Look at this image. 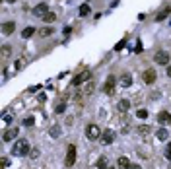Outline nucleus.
<instances>
[{
	"label": "nucleus",
	"mask_w": 171,
	"mask_h": 169,
	"mask_svg": "<svg viewBox=\"0 0 171 169\" xmlns=\"http://www.w3.org/2000/svg\"><path fill=\"white\" fill-rule=\"evenodd\" d=\"M29 142L27 140H24V138H20V140H16L14 142V146H12V156H16V158H24V156H27L29 153Z\"/></svg>",
	"instance_id": "obj_1"
},
{
	"label": "nucleus",
	"mask_w": 171,
	"mask_h": 169,
	"mask_svg": "<svg viewBox=\"0 0 171 169\" xmlns=\"http://www.w3.org/2000/svg\"><path fill=\"white\" fill-rule=\"evenodd\" d=\"M117 163H119V167H126V165H128V158L121 156V158H119V161H117Z\"/></svg>",
	"instance_id": "obj_24"
},
{
	"label": "nucleus",
	"mask_w": 171,
	"mask_h": 169,
	"mask_svg": "<svg viewBox=\"0 0 171 169\" xmlns=\"http://www.w3.org/2000/svg\"><path fill=\"white\" fill-rule=\"evenodd\" d=\"M128 109H130V101L128 99H121V101H119V111H121V113H126Z\"/></svg>",
	"instance_id": "obj_13"
},
{
	"label": "nucleus",
	"mask_w": 171,
	"mask_h": 169,
	"mask_svg": "<svg viewBox=\"0 0 171 169\" xmlns=\"http://www.w3.org/2000/svg\"><path fill=\"white\" fill-rule=\"evenodd\" d=\"M154 62L155 64H169V53L167 51H163V49H160V51H155V55H154Z\"/></svg>",
	"instance_id": "obj_4"
},
{
	"label": "nucleus",
	"mask_w": 171,
	"mask_h": 169,
	"mask_svg": "<svg viewBox=\"0 0 171 169\" xmlns=\"http://www.w3.org/2000/svg\"><path fill=\"white\" fill-rule=\"evenodd\" d=\"M121 84H123V87L132 86V76H130V74H124V76L121 78Z\"/></svg>",
	"instance_id": "obj_18"
},
{
	"label": "nucleus",
	"mask_w": 171,
	"mask_h": 169,
	"mask_svg": "<svg viewBox=\"0 0 171 169\" xmlns=\"http://www.w3.org/2000/svg\"><path fill=\"white\" fill-rule=\"evenodd\" d=\"M115 76H109L107 78V82H105V86H103V91H105L107 95H113L115 93Z\"/></svg>",
	"instance_id": "obj_9"
},
{
	"label": "nucleus",
	"mask_w": 171,
	"mask_h": 169,
	"mask_svg": "<svg viewBox=\"0 0 171 169\" xmlns=\"http://www.w3.org/2000/svg\"><path fill=\"white\" fill-rule=\"evenodd\" d=\"M47 12H49V4H47V2H41V4H37L35 8H33V16H37V18H43Z\"/></svg>",
	"instance_id": "obj_8"
},
{
	"label": "nucleus",
	"mask_w": 171,
	"mask_h": 169,
	"mask_svg": "<svg viewBox=\"0 0 171 169\" xmlns=\"http://www.w3.org/2000/svg\"><path fill=\"white\" fill-rule=\"evenodd\" d=\"M74 163H76V146L70 144L68 150H66V159H64V165L66 167H72Z\"/></svg>",
	"instance_id": "obj_3"
},
{
	"label": "nucleus",
	"mask_w": 171,
	"mask_h": 169,
	"mask_svg": "<svg viewBox=\"0 0 171 169\" xmlns=\"http://www.w3.org/2000/svg\"><path fill=\"white\" fill-rule=\"evenodd\" d=\"M158 122L160 124H169L171 122V113L169 111H160L158 113Z\"/></svg>",
	"instance_id": "obj_11"
},
{
	"label": "nucleus",
	"mask_w": 171,
	"mask_h": 169,
	"mask_svg": "<svg viewBox=\"0 0 171 169\" xmlns=\"http://www.w3.org/2000/svg\"><path fill=\"white\" fill-rule=\"evenodd\" d=\"M24 66H25V60H24V58H18V60H16V70H21Z\"/></svg>",
	"instance_id": "obj_27"
},
{
	"label": "nucleus",
	"mask_w": 171,
	"mask_h": 169,
	"mask_svg": "<svg viewBox=\"0 0 171 169\" xmlns=\"http://www.w3.org/2000/svg\"><path fill=\"white\" fill-rule=\"evenodd\" d=\"M18 128L16 127H8V128H6L4 130V134H2V140L4 142H12V140H16V138H18Z\"/></svg>",
	"instance_id": "obj_6"
},
{
	"label": "nucleus",
	"mask_w": 171,
	"mask_h": 169,
	"mask_svg": "<svg viewBox=\"0 0 171 169\" xmlns=\"http://www.w3.org/2000/svg\"><path fill=\"white\" fill-rule=\"evenodd\" d=\"M113 140H115V132H113V130H105V132L101 134V144L109 146V144H113Z\"/></svg>",
	"instance_id": "obj_10"
},
{
	"label": "nucleus",
	"mask_w": 171,
	"mask_h": 169,
	"mask_svg": "<svg viewBox=\"0 0 171 169\" xmlns=\"http://www.w3.org/2000/svg\"><path fill=\"white\" fill-rule=\"evenodd\" d=\"M138 132H140V134H148V132H150V128H148V124H142V127L138 128Z\"/></svg>",
	"instance_id": "obj_30"
},
{
	"label": "nucleus",
	"mask_w": 171,
	"mask_h": 169,
	"mask_svg": "<svg viewBox=\"0 0 171 169\" xmlns=\"http://www.w3.org/2000/svg\"><path fill=\"white\" fill-rule=\"evenodd\" d=\"M97 167H99V169H107V159H105V158H99V159H97Z\"/></svg>",
	"instance_id": "obj_26"
},
{
	"label": "nucleus",
	"mask_w": 171,
	"mask_h": 169,
	"mask_svg": "<svg viewBox=\"0 0 171 169\" xmlns=\"http://www.w3.org/2000/svg\"><path fill=\"white\" fill-rule=\"evenodd\" d=\"M155 136H158V140H167V130L165 128H160L155 132Z\"/></svg>",
	"instance_id": "obj_20"
},
{
	"label": "nucleus",
	"mask_w": 171,
	"mask_h": 169,
	"mask_svg": "<svg viewBox=\"0 0 171 169\" xmlns=\"http://www.w3.org/2000/svg\"><path fill=\"white\" fill-rule=\"evenodd\" d=\"M8 165H10V159H8V158H4V159H2V169H6Z\"/></svg>",
	"instance_id": "obj_34"
},
{
	"label": "nucleus",
	"mask_w": 171,
	"mask_h": 169,
	"mask_svg": "<svg viewBox=\"0 0 171 169\" xmlns=\"http://www.w3.org/2000/svg\"><path fill=\"white\" fill-rule=\"evenodd\" d=\"M86 136L90 138V140H99L101 138V130L97 124H88L86 127Z\"/></svg>",
	"instance_id": "obj_2"
},
{
	"label": "nucleus",
	"mask_w": 171,
	"mask_h": 169,
	"mask_svg": "<svg viewBox=\"0 0 171 169\" xmlns=\"http://www.w3.org/2000/svg\"><path fill=\"white\" fill-rule=\"evenodd\" d=\"M33 33H35V27H31V25H29V27H25L24 31H21V37H24V39H29Z\"/></svg>",
	"instance_id": "obj_17"
},
{
	"label": "nucleus",
	"mask_w": 171,
	"mask_h": 169,
	"mask_svg": "<svg viewBox=\"0 0 171 169\" xmlns=\"http://www.w3.org/2000/svg\"><path fill=\"white\" fill-rule=\"evenodd\" d=\"M165 156H167V159H171V142L165 146Z\"/></svg>",
	"instance_id": "obj_31"
},
{
	"label": "nucleus",
	"mask_w": 171,
	"mask_h": 169,
	"mask_svg": "<svg viewBox=\"0 0 171 169\" xmlns=\"http://www.w3.org/2000/svg\"><path fill=\"white\" fill-rule=\"evenodd\" d=\"M14 29H16V24H14V21H4L2 24V35H12Z\"/></svg>",
	"instance_id": "obj_12"
},
{
	"label": "nucleus",
	"mask_w": 171,
	"mask_h": 169,
	"mask_svg": "<svg viewBox=\"0 0 171 169\" xmlns=\"http://www.w3.org/2000/svg\"><path fill=\"white\" fill-rule=\"evenodd\" d=\"M90 78H92V72H90V70H82L78 76H74L72 84H74V86H82L84 82H88V80H90Z\"/></svg>",
	"instance_id": "obj_5"
},
{
	"label": "nucleus",
	"mask_w": 171,
	"mask_h": 169,
	"mask_svg": "<svg viewBox=\"0 0 171 169\" xmlns=\"http://www.w3.org/2000/svg\"><path fill=\"white\" fill-rule=\"evenodd\" d=\"M142 80H144V84L152 86V84L155 82V80H158V74H155V70H154V68H148V70H144Z\"/></svg>",
	"instance_id": "obj_7"
},
{
	"label": "nucleus",
	"mask_w": 171,
	"mask_h": 169,
	"mask_svg": "<svg viewBox=\"0 0 171 169\" xmlns=\"http://www.w3.org/2000/svg\"><path fill=\"white\" fill-rule=\"evenodd\" d=\"M8 2H16V0H8Z\"/></svg>",
	"instance_id": "obj_37"
},
{
	"label": "nucleus",
	"mask_w": 171,
	"mask_h": 169,
	"mask_svg": "<svg viewBox=\"0 0 171 169\" xmlns=\"http://www.w3.org/2000/svg\"><path fill=\"white\" fill-rule=\"evenodd\" d=\"M124 169H142V167H140V165H136V163H128V165H126Z\"/></svg>",
	"instance_id": "obj_32"
},
{
	"label": "nucleus",
	"mask_w": 171,
	"mask_h": 169,
	"mask_svg": "<svg viewBox=\"0 0 171 169\" xmlns=\"http://www.w3.org/2000/svg\"><path fill=\"white\" fill-rule=\"evenodd\" d=\"M49 132H51V136H53V138H56L58 134H61V127H58V124H53Z\"/></svg>",
	"instance_id": "obj_21"
},
{
	"label": "nucleus",
	"mask_w": 171,
	"mask_h": 169,
	"mask_svg": "<svg viewBox=\"0 0 171 169\" xmlns=\"http://www.w3.org/2000/svg\"><path fill=\"white\" fill-rule=\"evenodd\" d=\"M124 45H126V39H123V41H119L117 45H115V51H123V49H124Z\"/></svg>",
	"instance_id": "obj_28"
},
{
	"label": "nucleus",
	"mask_w": 171,
	"mask_h": 169,
	"mask_svg": "<svg viewBox=\"0 0 171 169\" xmlns=\"http://www.w3.org/2000/svg\"><path fill=\"white\" fill-rule=\"evenodd\" d=\"M167 76H171V66H167Z\"/></svg>",
	"instance_id": "obj_36"
},
{
	"label": "nucleus",
	"mask_w": 171,
	"mask_h": 169,
	"mask_svg": "<svg viewBox=\"0 0 171 169\" xmlns=\"http://www.w3.org/2000/svg\"><path fill=\"white\" fill-rule=\"evenodd\" d=\"M10 55H12V47H10V45H4L2 51H0V56H2V60H6Z\"/></svg>",
	"instance_id": "obj_16"
},
{
	"label": "nucleus",
	"mask_w": 171,
	"mask_h": 169,
	"mask_svg": "<svg viewBox=\"0 0 171 169\" xmlns=\"http://www.w3.org/2000/svg\"><path fill=\"white\" fill-rule=\"evenodd\" d=\"M78 12H80V16H82V18H84V16H88V14H90V6H88V4H82Z\"/></svg>",
	"instance_id": "obj_22"
},
{
	"label": "nucleus",
	"mask_w": 171,
	"mask_h": 169,
	"mask_svg": "<svg viewBox=\"0 0 171 169\" xmlns=\"http://www.w3.org/2000/svg\"><path fill=\"white\" fill-rule=\"evenodd\" d=\"M2 121H4L6 124H10V122H12V117H10V115H4V117H2Z\"/></svg>",
	"instance_id": "obj_33"
},
{
	"label": "nucleus",
	"mask_w": 171,
	"mask_h": 169,
	"mask_svg": "<svg viewBox=\"0 0 171 169\" xmlns=\"http://www.w3.org/2000/svg\"><path fill=\"white\" fill-rule=\"evenodd\" d=\"M41 20H43V21H47V24H53V21L56 20V14H55V12H51V10H49V12H47V14H45V16H43Z\"/></svg>",
	"instance_id": "obj_15"
},
{
	"label": "nucleus",
	"mask_w": 171,
	"mask_h": 169,
	"mask_svg": "<svg viewBox=\"0 0 171 169\" xmlns=\"http://www.w3.org/2000/svg\"><path fill=\"white\" fill-rule=\"evenodd\" d=\"M64 109H66V103L62 101V103H58V105L55 107V113H58V115H61V113H64Z\"/></svg>",
	"instance_id": "obj_25"
},
{
	"label": "nucleus",
	"mask_w": 171,
	"mask_h": 169,
	"mask_svg": "<svg viewBox=\"0 0 171 169\" xmlns=\"http://www.w3.org/2000/svg\"><path fill=\"white\" fill-rule=\"evenodd\" d=\"M53 33H55V31H53L51 27H41V29H39V35H41V37H51Z\"/></svg>",
	"instance_id": "obj_19"
},
{
	"label": "nucleus",
	"mask_w": 171,
	"mask_h": 169,
	"mask_svg": "<svg viewBox=\"0 0 171 169\" xmlns=\"http://www.w3.org/2000/svg\"><path fill=\"white\" fill-rule=\"evenodd\" d=\"M107 169H113V167H107Z\"/></svg>",
	"instance_id": "obj_38"
},
{
	"label": "nucleus",
	"mask_w": 171,
	"mask_h": 169,
	"mask_svg": "<svg viewBox=\"0 0 171 169\" xmlns=\"http://www.w3.org/2000/svg\"><path fill=\"white\" fill-rule=\"evenodd\" d=\"M134 51H136V53H142V51H144V49H142V43H140V41L136 43V49H134Z\"/></svg>",
	"instance_id": "obj_35"
},
{
	"label": "nucleus",
	"mask_w": 171,
	"mask_h": 169,
	"mask_svg": "<svg viewBox=\"0 0 171 169\" xmlns=\"http://www.w3.org/2000/svg\"><path fill=\"white\" fill-rule=\"evenodd\" d=\"M169 14H171V6H165V8H163V10L158 14V18H155V20H158V21H161V20H165V18L169 16Z\"/></svg>",
	"instance_id": "obj_14"
},
{
	"label": "nucleus",
	"mask_w": 171,
	"mask_h": 169,
	"mask_svg": "<svg viewBox=\"0 0 171 169\" xmlns=\"http://www.w3.org/2000/svg\"><path fill=\"white\" fill-rule=\"evenodd\" d=\"M136 115L140 117V119H146V117H148V111H146V109H138Z\"/></svg>",
	"instance_id": "obj_29"
},
{
	"label": "nucleus",
	"mask_w": 171,
	"mask_h": 169,
	"mask_svg": "<svg viewBox=\"0 0 171 169\" xmlns=\"http://www.w3.org/2000/svg\"><path fill=\"white\" fill-rule=\"evenodd\" d=\"M33 124H35V119H33V117H25V119H24V127H33Z\"/></svg>",
	"instance_id": "obj_23"
}]
</instances>
